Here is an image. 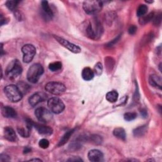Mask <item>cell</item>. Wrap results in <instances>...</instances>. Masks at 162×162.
Segmentation results:
<instances>
[{
    "instance_id": "1",
    "label": "cell",
    "mask_w": 162,
    "mask_h": 162,
    "mask_svg": "<svg viewBox=\"0 0 162 162\" xmlns=\"http://www.w3.org/2000/svg\"><path fill=\"white\" fill-rule=\"evenodd\" d=\"M43 73V66L39 63H34L29 67L27 73V78L31 83H37Z\"/></svg>"
},
{
    "instance_id": "2",
    "label": "cell",
    "mask_w": 162,
    "mask_h": 162,
    "mask_svg": "<svg viewBox=\"0 0 162 162\" xmlns=\"http://www.w3.org/2000/svg\"><path fill=\"white\" fill-rule=\"evenodd\" d=\"M22 72V67L20 62L18 60L12 61L8 65L5 74L8 78L11 80L18 77Z\"/></svg>"
},
{
    "instance_id": "3",
    "label": "cell",
    "mask_w": 162,
    "mask_h": 162,
    "mask_svg": "<svg viewBox=\"0 0 162 162\" xmlns=\"http://www.w3.org/2000/svg\"><path fill=\"white\" fill-rule=\"evenodd\" d=\"M4 92L7 98L12 102H18L22 99L23 94L18 86L15 85H8L4 89Z\"/></svg>"
},
{
    "instance_id": "4",
    "label": "cell",
    "mask_w": 162,
    "mask_h": 162,
    "mask_svg": "<svg viewBox=\"0 0 162 162\" xmlns=\"http://www.w3.org/2000/svg\"><path fill=\"white\" fill-rule=\"evenodd\" d=\"M86 35L92 39H98L102 34L103 27L99 22L95 21L89 23L86 28Z\"/></svg>"
},
{
    "instance_id": "5",
    "label": "cell",
    "mask_w": 162,
    "mask_h": 162,
    "mask_svg": "<svg viewBox=\"0 0 162 162\" xmlns=\"http://www.w3.org/2000/svg\"><path fill=\"white\" fill-rule=\"evenodd\" d=\"M103 8V3L96 0H88L83 3L84 12L89 15H95L99 13Z\"/></svg>"
},
{
    "instance_id": "6",
    "label": "cell",
    "mask_w": 162,
    "mask_h": 162,
    "mask_svg": "<svg viewBox=\"0 0 162 162\" xmlns=\"http://www.w3.org/2000/svg\"><path fill=\"white\" fill-rule=\"evenodd\" d=\"M49 110L53 114H59L65 109V104L62 99L58 98L53 97L48 99L47 103Z\"/></svg>"
},
{
    "instance_id": "7",
    "label": "cell",
    "mask_w": 162,
    "mask_h": 162,
    "mask_svg": "<svg viewBox=\"0 0 162 162\" xmlns=\"http://www.w3.org/2000/svg\"><path fill=\"white\" fill-rule=\"evenodd\" d=\"M45 89L46 91L55 95H60L66 91L65 86L58 82H50L46 84Z\"/></svg>"
},
{
    "instance_id": "8",
    "label": "cell",
    "mask_w": 162,
    "mask_h": 162,
    "mask_svg": "<svg viewBox=\"0 0 162 162\" xmlns=\"http://www.w3.org/2000/svg\"><path fill=\"white\" fill-rule=\"evenodd\" d=\"M23 53V61L25 63H30L34 58L36 53V49L33 44H25L22 48Z\"/></svg>"
},
{
    "instance_id": "9",
    "label": "cell",
    "mask_w": 162,
    "mask_h": 162,
    "mask_svg": "<svg viewBox=\"0 0 162 162\" xmlns=\"http://www.w3.org/2000/svg\"><path fill=\"white\" fill-rule=\"evenodd\" d=\"M35 115L39 122L43 123H48L53 119L52 112L44 107L37 109L35 111Z\"/></svg>"
},
{
    "instance_id": "10",
    "label": "cell",
    "mask_w": 162,
    "mask_h": 162,
    "mask_svg": "<svg viewBox=\"0 0 162 162\" xmlns=\"http://www.w3.org/2000/svg\"><path fill=\"white\" fill-rule=\"evenodd\" d=\"M54 38H55V39L60 44H62L63 47L66 48L67 49H68L69 51H70L72 53H78L81 51V49L80 48L79 46L69 42L68 41L63 39V38H62L60 37H58V36H54Z\"/></svg>"
},
{
    "instance_id": "11",
    "label": "cell",
    "mask_w": 162,
    "mask_h": 162,
    "mask_svg": "<svg viewBox=\"0 0 162 162\" xmlns=\"http://www.w3.org/2000/svg\"><path fill=\"white\" fill-rule=\"evenodd\" d=\"M48 95L46 93L43 92H38L29 98V103L31 106L34 107L39 103L46 101Z\"/></svg>"
},
{
    "instance_id": "12",
    "label": "cell",
    "mask_w": 162,
    "mask_h": 162,
    "mask_svg": "<svg viewBox=\"0 0 162 162\" xmlns=\"http://www.w3.org/2000/svg\"><path fill=\"white\" fill-rule=\"evenodd\" d=\"M89 161L93 162H100L103 161L104 156L101 151L98 149H92L88 154Z\"/></svg>"
},
{
    "instance_id": "13",
    "label": "cell",
    "mask_w": 162,
    "mask_h": 162,
    "mask_svg": "<svg viewBox=\"0 0 162 162\" xmlns=\"http://www.w3.org/2000/svg\"><path fill=\"white\" fill-rule=\"evenodd\" d=\"M33 127L36 128V129L38 130L39 134L41 135H44V136H50V135L53 134V132L52 128L43 124H39L34 122Z\"/></svg>"
},
{
    "instance_id": "14",
    "label": "cell",
    "mask_w": 162,
    "mask_h": 162,
    "mask_svg": "<svg viewBox=\"0 0 162 162\" xmlns=\"http://www.w3.org/2000/svg\"><path fill=\"white\" fill-rule=\"evenodd\" d=\"M43 15L46 20H51L53 17V12L51 9L47 1H43L41 3Z\"/></svg>"
},
{
    "instance_id": "15",
    "label": "cell",
    "mask_w": 162,
    "mask_h": 162,
    "mask_svg": "<svg viewBox=\"0 0 162 162\" xmlns=\"http://www.w3.org/2000/svg\"><path fill=\"white\" fill-rule=\"evenodd\" d=\"M4 137L10 142H16L18 140L15 130L10 127H6L4 129Z\"/></svg>"
},
{
    "instance_id": "16",
    "label": "cell",
    "mask_w": 162,
    "mask_h": 162,
    "mask_svg": "<svg viewBox=\"0 0 162 162\" xmlns=\"http://www.w3.org/2000/svg\"><path fill=\"white\" fill-rule=\"evenodd\" d=\"M2 115L6 117V118H11V119H13L15 118L17 115L16 111L13 109V108L8 106H6L2 108Z\"/></svg>"
},
{
    "instance_id": "17",
    "label": "cell",
    "mask_w": 162,
    "mask_h": 162,
    "mask_svg": "<svg viewBox=\"0 0 162 162\" xmlns=\"http://www.w3.org/2000/svg\"><path fill=\"white\" fill-rule=\"evenodd\" d=\"M149 84L156 88L161 89V78L156 75H152L149 78Z\"/></svg>"
},
{
    "instance_id": "18",
    "label": "cell",
    "mask_w": 162,
    "mask_h": 162,
    "mask_svg": "<svg viewBox=\"0 0 162 162\" xmlns=\"http://www.w3.org/2000/svg\"><path fill=\"white\" fill-rule=\"evenodd\" d=\"M94 72L89 67H86L82 71V77L83 79L86 81L92 80L94 78Z\"/></svg>"
},
{
    "instance_id": "19",
    "label": "cell",
    "mask_w": 162,
    "mask_h": 162,
    "mask_svg": "<svg viewBox=\"0 0 162 162\" xmlns=\"http://www.w3.org/2000/svg\"><path fill=\"white\" fill-rule=\"evenodd\" d=\"M114 136L120 139L121 140L125 141L126 139V134H125V131L123 128H120V127H118L114 129Z\"/></svg>"
},
{
    "instance_id": "20",
    "label": "cell",
    "mask_w": 162,
    "mask_h": 162,
    "mask_svg": "<svg viewBox=\"0 0 162 162\" xmlns=\"http://www.w3.org/2000/svg\"><path fill=\"white\" fill-rule=\"evenodd\" d=\"M119 98V93L116 91H112L106 95V99L110 103H115Z\"/></svg>"
},
{
    "instance_id": "21",
    "label": "cell",
    "mask_w": 162,
    "mask_h": 162,
    "mask_svg": "<svg viewBox=\"0 0 162 162\" xmlns=\"http://www.w3.org/2000/svg\"><path fill=\"white\" fill-rule=\"evenodd\" d=\"M74 131H75V129H72V130L67 132L63 135V137L62 138V139H60V141L59 142V144H58V146H62L64 145L65 143H67V141L70 139V138L71 137V136L73 134Z\"/></svg>"
},
{
    "instance_id": "22",
    "label": "cell",
    "mask_w": 162,
    "mask_h": 162,
    "mask_svg": "<svg viewBox=\"0 0 162 162\" xmlns=\"http://www.w3.org/2000/svg\"><path fill=\"white\" fill-rule=\"evenodd\" d=\"M147 128L146 125L140 126L136 129H135L133 131L134 136L136 137H141L144 136V134L146 132Z\"/></svg>"
},
{
    "instance_id": "23",
    "label": "cell",
    "mask_w": 162,
    "mask_h": 162,
    "mask_svg": "<svg viewBox=\"0 0 162 162\" xmlns=\"http://www.w3.org/2000/svg\"><path fill=\"white\" fill-rule=\"evenodd\" d=\"M19 3V1H16V0H9L6 2V6L10 10L13 12L17 10L16 8Z\"/></svg>"
},
{
    "instance_id": "24",
    "label": "cell",
    "mask_w": 162,
    "mask_h": 162,
    "mask_svg": "<svg viewBox=\"0 0 162 162\" xmlns=\"http://www.w3.org/2000/svg\"><path fill=\"white\" fill-rule=\"evenodd\" d=\"M88 140L91 141L92 143L94 144H101L103 143V139L101 136L98 135H92L89 138H88Z\"/></svg>"
},
{
    "instance_id": "25",
    "label": "cell",
    "mask_w": 162,
    "mask_h": 162,
    "mask_svg": "<svg viewBox=\"0 0 162 162\" xmlns=\"http://www.w3.org/2000/svg\"><path fill=\"white\" fill-rule=\"evenodd\" d=\"M153 18H154V13H150L148 15H145L140 17L139 23L141 24H146V23H148L149 21H151V20H153Z\"/></svg>"
},
{
    "instance_id": "26",
    "label": "cell",
    "mask_w": 162,
    "mask_h": 162,
    "mask_svg": "<svg viewBox=\"0 0 162 162\" xmlns=\"http://www.w3.org/2000/svg\"><path fill=\"white\" fill-rule=\"evenodd\" d=\"M62 64L60 62H55L49 65V69L52 72H57L62 68Z\"/></svg>"
},
{
    "instance_id": "27",
    "label": "cell",
    "mask_w": 162,
    "mask_h": 162,
    "mask_svg": "<svg viewBox=\"0 0 162 162\" xmlns=\"http://www.w3.org/2000/svg\"><path fill=\"white\" fill-rule=\"evenodd\" d=\"M148 8L145 5H141L137 10V15L139 17H141L144 15H145L148 12Z\"/></svg>"
},
{
    "instance_id": "28",
    "label": "cell",
    "mask_w": 162,
    "mask_h": 162,
    "mask_svg": "<svg viewBox=\"0 0 162 162\" xmlns=\"http://www.w3.org/2000/svg\"><path fill=\"white\" fill-rule=\"evenodd\" d=\"M124 117L126 121H128V122L132 121L136 119L137 114L134 113V112H127L124 114Z\"/></svg>"
},
{
    "instance_id": "29",
    "label": "cell",
    "mask_w": 162,
    "mask_h": 162,
    "mask_svg": "<svg viewBox=\"0 0 162 162\" xmlns=\"http://www.w3.org/2000/svg\"><path fill=\"white\" fill-rule=\"evenodd\" d=\"M39 146L43 149H46L49 146V142L46 139H42L39 143Z\"/></svg>"
},
{
    "instance_id": "30",
    "label": "cell",
    "mask_w": 162,
    "mask_h": 162,
    "mask_svg": "<svg viewBox=\"0 0 162 162\" xmlns=\"http://www.w3.org/2000/svg\"><path fill=\"white\" fill-rule=\"evenodd\" d=\"M102 65L101 63H98L96 65H95V67H94V72H95V73L98 75H100L102 73Z\"/></svg>"
},
{
    "instance_id": "31",
    "label": "cell",
    "mask_w": 162,
    "mask_h": 162,
    "mask_svg": "<svg viewBox=\"0 0 162 162\" xmlns=\"http://www.w3.org/2000/svg\"><path fill=\"white\" fill-rule=\"evenodd\" d=\"M136 31H137V28L135 25H131L129 29V33L130 35L135 34H136Z\"/></svg>"
},
{
    "instance_id": "32",
    "label": "cell",
    "mask_w": 162,
    "mask_h": 162,
    "mask_svg": "<svg viewBox=\"0 0 162 162\" xmlns=\"http://www.w3.org/2000/svg\"><path fill=\"white\" fill-rule=\"evenodd\" d=\"M154 20V23L156 25H159L161 23V14L157 15L155 18H154L153 19Z\"/></svg>"
},
{
    "instance_id": "33",
    "label": "cell",
    "mask_w": 162,
    "mask_h": 162,
    "mask_svg": "<svg viewBox=\"0 0 162 162\" xmlns=\"http://www.w3.org/2000/svg\"><path fill=\"white\" fill-rule=\"evenodd\" d=\"M10 159V156H8L6 154H1V157H0V160L2 161H9Z\"/></svg>"
},
{
    "instance_id": "34",
    "label": "cell",
    "mask_w": 162,
    "mask_h": 162,
    "mask_svg": "<svg viewBox=\"0 0 162 162\" xmlns=\"http://www.w3.org/2000/svg\"><path fill=\"white\" fill-rule=\"evenodd\" d=\"M68 161H83V160L79 157H72L68 159Z\"/></svg>"
},
{
    "instance_id": "35",
    "label": "cell",
    "mask_w": 162,
    "mask_h": 162,
    "mask_svg": "<svg viewBox=\"0 0 162 162\" xmlns=\"http://www.w3.org/2000/svg\"><path fill=\"white\" fill-rule=\"evenodd\" d=\"M119 38H120V36H119V37H118L117 38H116L115 39L112 41L111 42H110L109 44H107V46H108V47H112V46H113L114 44L115 43H117V42L118 41V40L119 39Z\"/></svg>"
},
{
    "instance_id": "36",
    "label": "cell",
    "mask_w": 162,
    "mask_h": 162,
    "mask_svg": "<svg viewBox=\"0 0 162 162\" xmlns=\"http://www.w3.org/2000/svg\"><path fill=\"white\" fill-rule=\"evenodd\" d=\"M141 115H143L144 117H146V116L148 115L146 111V110H141Z\"/></svg>"
},
{
    "instance_id": "37",
    "label": "cell",
    "mask_w": 162,
    "mask_h": 162,
    "mask_svg": "<svg viewBox=\"0 0 162 162\" xmlns=\"http://www.w3.org/2000/svg\"><path fill=\"white\" fill-rule=\"evenodd\" d=\"M31 151V149L29 148L26 147V148H25V150H24V153H29Z\"/></svg>"
},
{
    "instance_id": "38",
    "label": "cell",
    "mask_w": 162,
    "mask_h": 162,
    "mask_svg": "<svg viewBox=\"0 0 162 162\" xmlns=\"http://www.w3.org/2000/svg\"><path fill=\"white\" fill-rule=\"evenodd\" d=\"M29 161H42V160L41 159H38V158H36V159H31L30 160H29Z\"/></svg>"
},
{
    "instance_id": "39",
    "label": "cell",
    "mask_w": 162,
    "mask_h": 162,
    "mask_svg": "<svg viewBox=\"0 0 162 162\" xmlns=\"http://www.w3.org/2000/svg\"><path fill=\"white\" fill-rule=\"evenodd\" d=\"M161 64L160 63V64H159V67H161ZM159 70H160V72H161V68H159Z\"/></svg>"
}]
</instances>
